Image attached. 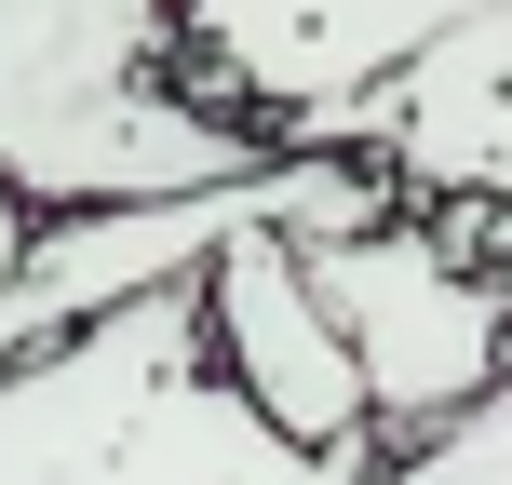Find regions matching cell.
Listing matches in <instances>:
<instances>
[{
    "instance_id": "6da1fadb",
    "label": "cell",
    "mask_w": 512,
    "mask_h": 485,
    "mask_svg": "<svg viewBox=\"0 0 512 485\" xmlns=\"http://www.w3.org/2000/svg\"><path fill=\"white\" fill-rule=\"evenodd\" d=\"M0 485H364V472L256 432V405L203 351V297L149 283L0 364Z\"/></svg>"
},
{
    "instance_id": "7a4b0ae2",
    "label": "cell",
    "mask_w": 512,
    "mask_h": 485,
    "mask_svg": "<svg viewBox=\"0 0 512 485\" xmlns=\"http://www.w3.org/2000/svg\"><path fill=\"white\" fill-rule=\"evenodd\" d=\"M297 270H310V297H324L337 351H351V378H364V445H378V459H405V445H432L459 405H486V378L512 351V297L418 230V203L378 216V230H310Z\"/></svg>"
},
{
    "instance_id": "3957f363",
    "label": "cell",
    "mask_w": 512,
    "mask_h": 485,
    "mask_svg": "<svg viewBox=\"0 0 512 485\" xmlns=\"http://www.w3.org/2000/svg\"><path fill=\"white\" fill-rule=\"evenodd\" d=\"M472 14L486 0H176V81L256 149H337L351 95H378L418 41Z\"/></svg>"
},
{
    "instance_id": "277c9868",
    "label": "cell",
    "mask_w": 512,
    "mask_h": 485,
    "mask_svg": "<svg viewBox=\"0 0 512 485\" xmlns=\"http://www.w3.org/2000/svg\"><path fill=\"white\" fill-rule=\"evenodd\" d=\"M189 297H203V351H216V378L256 405V432L378 472V445H364V378H351V351H337L324 297H310V270H297V230L216 243L203 270H189Z\"/></svg>"
},
{
    "instance_id": "5b68a950",
    "label": "cell",
    "mask_w": 512,
    "mask_h": 485,
    "mask_svg": "<svg viewBox=\"0 0 512 485\" xmlns=\"http://www.w3.org/2000/svg\"><path fill=\"white\" fill-rule=\"evenodd\" d=\"M337 149H364L405 203H486L512 216V0L418 41L378 95H351Z\"/></svg>"
},
{
    "instance_id": "8992f818",
    "label": "cell",
    "mask_w": 512,
    "mask_h": 485,
    "mask_svg": "<svg viewBox=\"0 0 512 485\" xmlns=\"http://www.w3.org/2000/svg\"><path fill=\"white\" fill-rule=\"evenodd\" d=\"M14 27H41L68 68L95 81H176V14L162 0H0Z\"/></svg>"
},
{
    "instance_id": "52a82bcc",
    "label": "cell",
    "mask_w": 512,
    "mask_h": 485,
    "mask_svg": "<svg viewBox=\"0 0 512 485\" xmlns=\"http://www.w3.org/2000/svg\"><path fill=\"white\" fill-rule=\"evenodd\" d=\"M162 14H176V0H162Z\"/></svg>"
}]
</instances>
